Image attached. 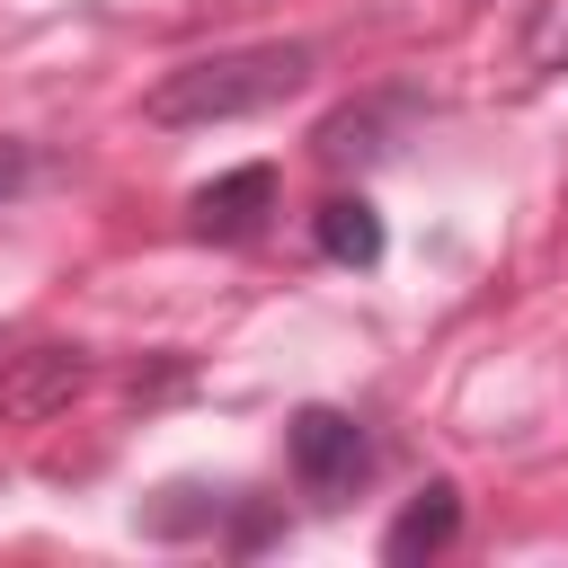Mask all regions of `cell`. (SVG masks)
Listing matches in <instances>:
<instances>
[{
    "mask_svg": "<svg viewBox=\"0 0 568 568\" xmlns=\"http://www.w3.org/2000/svg\"><path fill=\"white\" fill-rule=\"evenodd\" d=\"M71 390H89V355H80V346L0 355V417H44V408H62Z\"/></svg>",
    "mask_w": 568,
    "mask_h": 568,
    "instance_id": "3957f363",
    "label": "cell"
},
{
    "mask_svg": "<svg viewBox=\"0 0 568 568\" xmlns=\"http://www.w3.org/2000/svg\"><path fill=\"white\" fill-rule=\"evenodd\" d=\"M320 257L337 266H382V213L364 195H328L320 204Z\"/></svg>",
    "mask_w": 568,
    "mask_h": 568,
    "instance_id": "8992f818",
    "label": "cell"
},
{
    "mask_svg": "<svg viewBox=\"0 0 568 568\" xmlns=\"http://www.w3.org/2000/svg\"><path fill=\"white\" fill-rule=\"evenodd\" d=\"M293 479L320 497V506H337V497H355L364 488V470H373V435L346 417V408H293Z\"/></svg>",
    "mask_w": 568,
    "mask_h": 568,
    "instance_id": "7a4b0ae2",
    "label": "cell"
},
{
    "mask_svg": "<svg viewBox=\"0 0 568 568\" xmlns=\"http://www.w3.org/2000/svg\"><path fill=\"white\" fill-rule=\"evenodd\" d=\"M453 532H462V488H453V479H435V488H417V497L399 506V524L382 532V559H390V568H408V559H435Z\"/></svg>",
    "mask_w": 568,
    "mask_h": 568,
    "instance_id": "5b68a950",
    "label": "cell"
},
{
    "mask_svg": "<svg viewBox=\"0 0 568 568\" xmlns=\"http://www.w3.org/2000/svg\"><path fill=\"white\" fill-rule=\"evenodd\" d=\"M186 213H195L204 240H248V231L275 213V169L248 160V169H231V178H204V186L186 195Z\"/></svg>",
    "mask_w": 568,
    "mask_h": 568,
    "instance_id": "277c9868",
    "label": "cell"
},
{
    "mask_svg": "<svg viewBox=\"0 0 568 568\" xmlns=\"http://www.w3.org/2000/svg\"><path fill=\"white\" fill-rule=\"evenodd\" d=\"M311 44H231V53H195L178 62L169 80H151L142 115L151 124H231V115H257V106H284L302 80H311Z\"/></svg>",
    "mask_w": 568,
    "mask_h": 568,
    "instance_id": "6da1fadb",
    "label": "cell"
},
{
    "mask_svg": "<svg viewBox=\"0 0 568 568\" xmlns=\"http://www.w3.org/2000/svg\"><path fill=\"white\" fill-rule=\"evenodd\" d=\"M18 186H36V151L0 133V195H18Z\"/></svg>",
    "mask_w": 568,
    "mask_h": 568,
    "instance_id": "9c48e42d",
    "label": "cell"
},
{
    "mask_svg": "<svg viewBox=\"0 0 568 568\" xmlns=\"http://www.w3.org/2000/svg\"><path fill=\"white\" fill-rule=\"evenodd\" d=\"M382 115H390V106H346V115H328V124H320V160H328V169L382 160V151H390V142H382Z\"/></svg>",
    "mask_w": 568,
    "mask_h": 568,
    "instance_id": "52a82bcc",
    "label": "cell"
},
{
    "mask_svg": "<svg viewBox=\"0 0 568 568\" xmlns=\"http://www.w3.org/2000/svg\"><path fill=\"white\" fill-rule=\"evenodd\" d=\"M524 71H568V0H541V18L524 36Z\"/></svg>",
    "mask_w": 568,
    "mask_h": 568,
    "instance_id": "ba28073f",
    "label": "cell"
}]
</instances>
